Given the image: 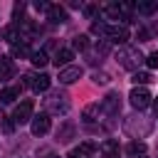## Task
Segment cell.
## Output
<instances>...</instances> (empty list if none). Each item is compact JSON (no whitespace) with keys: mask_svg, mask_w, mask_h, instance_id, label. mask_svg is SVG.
Wrapping results in <instances>:
<instances>
[{"mask_svg":"<svg viewBox=\"0 0 158 158\" xmlns=\"http://www.w3.org/2000/svg\"><path fill=\"white\" fill-rule=\"evenodd\" d=\"M74 138V123L72 121H64L59 128H57V141L59 143H69Z\"/></svg>","mask_w":158,"mask_h":158,"instance_id":"15","label":"cell"},{"mask_svg":"<svg viewBox=\"0 0 158 158\" xmlns=\"http://www.w3.org/2000/svg\"><path fill=\"white\" fill-rule=\"evenodd\" d=\"M32 111H35V104L30 99H25V101H20L15 106L10 118H12V123H27V121H32Z\"/></svg>","mask_w":158,"mask_h":158,"instance_id":"5","label":"cell"},{"mask_svg":"<svg viewBox=\"0 0 158 158\" xmlns=\"http://www.w3.org/2000/svg\"><path fill=\"white\" fill-rule=\"evenodd\" d=\"M151 104H153V109H156V116H158V96H156V99H153Z\"/></svg>","mask_w":158,"mask_h":158,"instance_id":"32","label":"cell"},{"mask_svg":"<svg viewBox=\"0 0 158 158\" xmlns=\"http://www.w3.org/2000/svg\"><path fill=\"white\" fill-rule=\"evenodd\" d=\"M74 59V52H72V47H59L57 52H54V57H52V62L59 67V69H64V67H69V62Z\"/></svg>","mask_w":158,"mask_h":158,"instance_id":"11","label":"cell"},{"mask_svg":"<svg viewBox=\"0 0 158 158\" xmlns=\"http://www.w3.org/2000/svg\"><path fill=\"white\" fill-rule=\"evenodd\" d=\"M47 158H62V156H57V153H49V156H47Z\"/></svg>","mask_w":158,"mask_h":158,"instance_id":"33","label":"cell"},{"mask_svg":"<svg viewBox=\"0 0 158 158\" xmlns=\"http://www.w3.org/2000/svg\"><path fill=\"white\" fill-rule=\"evenodd\" d=\"M32 52H30V47L25 44V42H17V44H12V59H25V57H30Z\"/></svg>","mask_w":158,"mask_h":158,"instance_id":"22","label":"cell"},{"mask_svg":"<svg viewBox=\"0 0 158 158\" xmlns=\"http://www.w3.org/2000/svg\"><path fill=\"white\" fill-rule=\"evenodd\" d=\"M116 62H118L123 69H128V72H138V67L146 64V57H143V52H141L138 47L123 44V47L116 52Z\"/></svg>","mask_w":158,"mask_h":158,"instance_id":"1","label":"cell"},{"mask_svg":"<svg viewBox=\"0 0 158 158\" xmlns=\"http://www.w3.org/2000/svg\"><path fill=\"white\" fill-rule=\"evenodd\" d=\"M84 52V49H89V37L86 35H74L72 37V52Z\"/></svg>","mask_w":158,"mask_h":158,"instance_id":"20","label":"cell"},{"mask_svg":"<svg viewBox=\"0 0 158 158\" xmlns=\"http://www.w3.org/2000/svg\"><path fill=\"white\" fill-rule=\"evenodd\" d=\"M15 74V64H12V57H2L0 54V81L10 79Z\"/></svg>","mask_w":158,"mask_h":158,"instance_id":"16","label":"cell"},{"mask_svg":"<svg viewBox=\"0 0 158 158\" xmlns=\"http://www.w3.org/2000/svg\"><path fill=\"white\" fill-rule=\"evenodd\" d=\"M101 111H104V116H116V114L121 111V96H118L116 91H111V94L101 101Z\"/></svg>","mask_w":158,"mask_h":158,"instance_id":"9","label":"cell"},{"mask_svg":"<svg viewBox=\"0 0 158 158\" xmlns=\"http://www.w3.org/2000/svg\"><path fill=\"white\" fill-rule=\"evenodd\" d=\"M141 158H143V156H141Z\"/></svg>","mask_w":158,"mask_h":158,"instance_id":"34","label":"cell"},{"mask_svg":"<svg viewBox=\"0 0 158 158\" xmlns=\"http://www.w3.org/2000/svg\"><path fill=\"white\" fill-rule=\"evenodd\" d=\"M131 81H133L136 86H143V84H148V81H153V77H151L148 72H133V77H131Z\"/></svg>","mask_w":158,"mask_h":158,"instance_id":"24","label":"cell"},{"mask_svg":"<svg viewBox=\"0 0 158 158\" xmlns=\"http://www.w3.org/2000/svg\"><path fill=\"white\" fill-rule=\"evenodd\" d=\"M81 74H84V69L81 67H77V64H69V67H64V69H59V84H74L77 79H81Z\"/></svg>","mask_w":158,"mask_h":158,"instance_id":"8","label":"cell"},{"mask_svg":"<svg viewBox=\"0 0 158 158\" xmlns=\"http://www.w3.org/2000/svg\"><path fill=\"white\" fill-rule=\"evenodd\" d=\"M69 158H99V148H96L91 141H84V143H79V146L69 153Z\"/></svg>","mask_w":158,"mask_h":158,"instance_id":"10","label":"cell"},{"mask_svg":"<svg viewBox=\"0 0 158 158\" xmlns=\"http://www.w3.org/2000/svg\"><path fill=\"white\" fill-rule=\"evenodd\" d=\"M81 10H84V15H86L89 20H94V17H96V15L101 12V7H99V5H84Z\"/></svg>","mask_w":158,"mask_h":158,"instance_id":"25","label":"cell"},{"mask_svg":"<svg viewBox=\"0 0 158 158\" xmlns=\"http://www.w3.org/2000/svg\"><path fill=\"white\" fill-rule=\"evenodd\" d=\"M69 96L64 94V91H49L47 94V99H44V114H57V116H64L67 111H69Z\"/></svg>","mask_w":158,"mask_h":158,"instance_id":"2","label":"cell"},{"mask_svg":"<svg viewBox=\"0 0 158 158\" xmlns=\"http://www.w3.org/2000/svg\"><path fill=\"white\" fill-rule=\"evenodd\" d=\"M2 128H5V133H12V118H5L2 116Z\"/></svg>","mask_w":158,"mask_h":158,"instance_id":"31","label":"cell"},{"mask_svg":"<svg viewBox=\"0 0 158 158\" xmlns=\"http://www.w3.org/2000/svg\"><path fill=\"white\" fill-rule=\"evenodd\" d=\"M128 101H131V106H133V109L143 111V109H148V106H151L153 96H151V91H148L146 86H133V89H131V94H128Z\"/></svg>","mask_w":158,"mask_h":158,"instance_id":"3","label":"cell"},{"mask_svg":"<svg viewBox=\"0 0 158 158\" xmlns=\"http://www.w3.org/2000/svg\"><path fill=\"white\" fill-rule=\"evenodd\" d=\"M30 62H32L35 67H44V64L49 62V57H47V52H44V49H35V52L30 54Z\"/></svg>","mask_w":158,"mask_h":158,"instance_id":"23","label":"cell"},{"mask_svg":"<svg viewBox=\"0 0 158 158\" xmlns=\"http://www.w3.org/2000/svg\"><path fill=\"white\" fill-rule=\"evenodd\" d=\"M99 153H101V158H118V141L106 138V141L99 146Z\"/></svg>","mask_w":158,"mask_h":158,"instance_id":"14","label":"cell"},{"mask_svg":"<svg viewBox=\"0 0 158 158\" xmlns=\"http://www.w3.org/2000/svg\"><path fill=\"white\" fill-rule=\"evenodd\" d=\"M2 37H5V42L17 44V42H20V27H17V22L7 25V27H5V32H2Z\"/></svg>","mask_w":158,"mask_h":158,"instance_id":"18","label":"cell"},{"mask_svg":"<svg viewBox=\"0 0 158 158\" xmlns=\"http://www.w3.org/2000/svg\"><path fill=\"white\" fill-rule=\"evenodd\" d=\"M106 27H109V25H106L104 20H99V22H91V32H94V35H101V37H104V35H106Z\"/></svg>","mask_w":158,"mask_h":158,"instance_id":"26","label":"cell"},{"mask_svg":"<svg viewBox=\"0 0 158 158\" xmlns=\"http://www.w3.org/2000/svg\"><path fill=\"white\" fill-rule=\"evenodd\" d=\"M25 84H27L35 94H44V91L49 89V77H47L44 72H40V74H27V77H25Z\"/></svg>","mask_w":158,"mask_h":158,"instance_id":"6","label":"cell"},{"mask_svg":"<svg viewBox=\"0 0 158 158\" xmlns=\"http://www.w3.org/2000/svg\"><path fill=\"white\" fill-rule=\"evenodd\" d=\"M22 12H25V2H15V7H12V17H15V20L22 17Z\"/></svg>","mask_w":158,"mask_h":158,"instance_id":"28","label":"cell"},{"mask_svg":"<svg viewBox=\"0 0 158 158\" xmlns=\"http://www.w3.org/2000/svg\"><path fill=\"white\" fill-rule=\"evenodd\" d=\"M126 153L133 156V158H138V156L146 153V143H143V141H131V143L126 146Z\"/></svg>","mask_w":158,"mask_h":158,"instance_id":"21","label":"cell"},{"mask_svg":"<svg viewBox=\"0 0 158 158\" xmlns=\"http://www.w3.org/2000/svg\"><path fill=\"white\" fill-rule=\"evenodd\" d=\"M133 10H136V12H141V15H153V12L158 10V5H156V2L138 0V2H133Z\"/></svg>","mask_w":158,"mask_h":158,"instance_id":"19","label":"cell"},{"mask_svg":"<svg viewBox=\"0 0 158 158\" xmlns=\"http://www.w3.org/2000/svg\"><path fill=\"white\" fill-rule=\"evenodd\" d=\"M49 5H52V2H44V0H37V2H35V10H37V12H47V10H49Z\"/></svg>","mask_w":158,"mask_h":158,"instance_id":"30","label":"cell"},{"mask_svg":"<svg viewBox=\"0 0 158 158\" xmlns=\"http://www.w3.org/2000/svg\"><path fill=\"white\" fill-rule=\"evenodd\" d=\"M47 20L54 22V25H62V22L69 20V15H67V10H64L62 5H49V10H47Z\"/></svg>","mask_w":158,"mask_h":158,"instance_id":"12","label":"cell"},{"mask_svg":"<svg viewBox=\"0 0 158 158\" xmlns=\"http://www.w3.org/2000/svg\"><path fill=\"white\" fill-rule=\"evenodd\" d=\"M146 64H148L151 69H156V67H158V52H151V54L146 57Z\"/></svg>","mask_w":158,"mask_h":158,"instance_id":"27","label":"cell"},{"mask_svg":"<svg viewBox=\"0 0 158 158\" xmlns=\"http://www.w3.org/2000/svg\"><path fill=\"white\" fill-rule=\"evenodd\" d=\"M99 116H104V111H101V104H89V106L81 111V118H84V123H96V121H99Z\"/></svg>","mask_w":158,"mask_h":158,"instance_id":"13","label":"cell"},{"mask_svg":"<svg viewBox=\"0 0 158 158\" xmlns=\"http://www.w3.org/2000/svg\"><path fill=\"white\" fill-rule=\"evenodd\" d=\"M49 126H52V121H49V114H37V116H32V121H30V131H32V136H44L47 131H49Z\"/></svg>","mask_w":158,"mask_h":158,"instance_id":"7","label":"cell"},{"mask_svg":"<svg viewBox=\"0 0 158 158\" xmlns=\"http://www.w3.org/2000/svg\"><path fill=\"white\" fill-rule=\"evenodd\" d=\"M20 99V86H5L0 91V104H12Z\"/></svg>","mask_w":158,"mask_h":158,"instance_id":"17","label":"cell"},{"mask_svg":"<svg viewBox=\"0 0 158 158\" xmlns=\"http://www.w3.org/2000/svg\"><path fill=\"white\" fill-rule=\"evenodd\" d=\"M104 37H106L109 44H126V42L131 40V32H128L126 25H109Z\"/></svg>","mask_w":158,"mask_h":158,"instance_id":"4","label":"cell"},{"mask_svg":"<svg viewBox=\"0 0 158 158\" xmlns=\"http://www.w3.org/2000/svg\"><path fill=\"white\" fill-rule=\"evenodd\" d=\"M91 79H94V84H106V81H109V74H104V72H96Z\"/></svg>","mask_w":158,"mask_h":158,"instance_id":"29","label":"cell"}]
</instances>
